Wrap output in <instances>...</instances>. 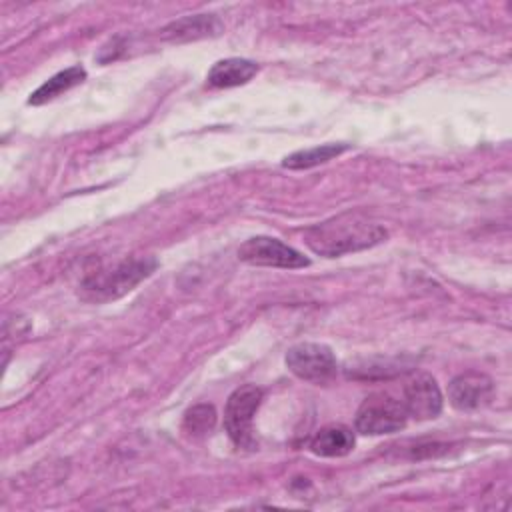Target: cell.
<instances>
[{
	"instance_id": "3957f363",
	"label": "cell",
	"mask_w": 512,
	"mask_h": 512,
	"mask_svg": "<svg viewBox=\"0 0 512 512\" xmlns=\"http://www.w3.org/2000/svg\"><path fill=\"white\" fill-rule=\"evenodd\" d=\"M408 414L402 400L386 392L370 394L356 412V430L362 434L378 436V434H392L406 426Z\"/></svg>"
},
{
	"instance_id": "7a4b0ae2",
	"label": "cell",
	"mask_w": 512,
	"mask_h": 512,
	"mask_svg": "<svg viewBox=\"0 0 512 512\" xmlns=\"http://www.w3.org/2000/svg\"><path fill=\"white\" fill-rule=\"evenodd\" d=\"M154 268L156 260L152 256H144L122 260L112 268L94 270L80 284L82 298L90 302L116 300L130 292L134 286H138L144 278H148Z\"/></svg>"
},
{
	"instance_id": "9c48e42d",
	"label": "cell",
	"mask_w": 512,
	"mask_h": 512,
	"mask_svg": "<svg viewBox=\"0 0 512 512\" xmlns=\"http://www.w3.org/2000/svg\"><path fill=\"white\" fill-rule=\"evenodd\" d=\"M222 28H224L222 22L214 14H196V16H186L168 24L162 30V38L172 42H186V40H198L204 36H218Z\"/></svg>"
},
{
	"instance_id": "52a82bcc",
	"label": "cell",
	"mask_w": 512,
	"mask_h": 512,
	"mask_svg": "<svg viewBox=\"0 0 512 512\" xmlns=\"http://www.w3.org/2000/svg\"><path fill=\"white\" fill-rule=\"evenodd\" d=\"M402 404L414 420H430L442 412V392L430 374H416L404 384Z\"/></svg>"
},
{
	"instance_id": "4fadbf2b",
	"label": "cell",
	"mask_w": 512,
	"mask_h": 512,
	"mask_svg": "<svg viewBox=\"0 0 512 512\" xmlns=\"http://www.w3.org/2000/svg\"><path fill=\"white\" fill-rule=\"evenodd\" d=\"M350 146L348 144H322V146H314V148H306V150H298L292 152L290 156L284 158L282 166L290 168V170H304V168H312L318 164H324L336 156H340L342 152H346Z\"/></svg>"
},
{
	"instance_id": "7c38bea8",
	"label": "cell",
	"mask_w": 512,
	"mask_h": 512,
	"mask_svg": "<svg viewBox=\"0 0 512 512\" xmlns=\"http://www.w3.org/2000/svg\"><path fill=\"white\" fill-rule=\"evenodd\" d=\"M84 78H86V70L82 66H70V68L54 74L38 90H34L28 98V104H32V106L46 104V102L58 98L60 94H64L66 90L74 88L76 84H80Z\"/></svg>"
},
{
	"instance_id": "277c9868",
	"label": "cell",
	"mask_w": 512,
	"mask_h": 512,
	"mask_svg": "<svg viewBox=\"0 0 512 512\" xmlns=\"http://www.w3.org/2000/svg\"><path fill=\"white\" fill-rule=\"evenodd\" d=\"M288 370L300 380L312 384H326L338 372V362L334 352L326 344L300 342L286 352Z\"/></svg>"
},
{
	"instance_id": "5b68a950",
	"label": "cell",
	"mask_w": 512,
	"mask_h": 512,
	"mask_svg": "<svg viewBox=\"0 0 512 512\" xmlns=\"http://www.w3.org/2000/svg\"><path fill=\"white\" fill-rule=\"evenodd\" d=\"M262 402V390L254 384L236 388L224 408V428L236 446L250 448L252 440V420Z\"/></svg>"
},
{
	"instance_id": "8992f818",
	"label": "cell",
	"mask_w": 512,
	"mask_h": 512,
	"mask_svg": "<svg viewBox=\"0 0 512 512\" xmlns=\"http://www.w3.org/2000/svg\"><path fill=\"white\" fill-rule=\"evenodd\" d=\"M240 260L252 264V266H270V268H304L310 264L306 256H302L292 246L280 242L278 238L270 236H254L246 240L238 248Z\"/></svg>"
},
{
	"instance_id": "5bb4252c",
	"label": "cell",
	"mask_w": 512,
	"mask_h": 512,
	"mask_svg": "<svg viewBox=\"0 0 512 512\" xmlns=\"http://www.w3.org/2000/svg\"><path fill=\"white\" fill-rule=\"evenodd\" d=\"M216 424V410L212 404H196L186 410L182 420V432L188 438H204L214 430Z\"/></svg>"
},
{
	"instance_id": "6da1fadb",
	"label": "cell",
	"mask_w": 512,
	"mask_h": 512,
	"mask_svg": "<svg viewBox=\"0 0 512 512\" xmlns=\"http://www.w3.org/2000/svg\"><path fill=\"white\" fill-rule=\"evenodd\" d=\"M388 238L382 224L358 212L338 214L324 222L310 226L304 232L306 246L320 256L336 258L350 252L372 248Z\"/></svg>"
},
{
	"instance_id": "ba28073f",
	"label": "cell",
	"mask_w": 512,
	"mask_h": 512,
	"mask_svg": "<svg viewBox=\"0 0 512 512\" xmlns=\"http://www.w3.org/2000/svg\"><path fill=\"white\" fill-rule=\"evenodd\" d=\"M494 384L484 372L468 370L448 384V400L456 410H476L490 400Z\"/></svg>"
},
{
	"instance_id": "8fae6325",
	"label": "cell",
	"mask_w": 512,
	"mask_h": 512,
	"mask_svg": "<svg viewBox=\"0 0 512 512\" xmlns=\"http://www.w3.org/2000/svg\"><path fill=\"white\" fill-rule=\"evenodd\" d=\"M352 448H354V434L348 426H342V424L324 426L310 440V450L316 456H326V458L346 456Z\"/></svg>"
},
{
	"instance_id": "30bf717a",
	"label": "cell",
	"mask_w": 512,
	"mask_h": 512,
	"mask_svg": "<svg viewBox=\"0 0 512 512\" xmlns=\"http://www.w3.org/2000/svg\"><path fill=\"white\" fill-rule=\"evenodd\" d=\"M258 72V64L246 58H224L218 60L206 80L210 86L214 88H232V86H240L246 84L254 78V74Z\"/></svg>"
}]
</instances>
